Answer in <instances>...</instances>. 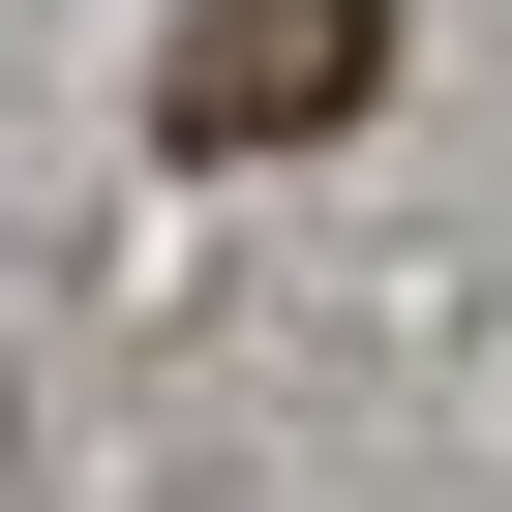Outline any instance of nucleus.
<instances>
[{
    "label": "nucleus",
    "mask_w": 512,
    "mask_h": 512,
    "mask_svg": "<svg viewBox=\"0 0 512 512\" xmlns=\"http://www.w3.org/2000/svg\"><path fill=\"white\" fill-rule=\"evenodd\" d=\"M362 61H392V0H211L181 31V151H302V121H362Z\"/></svg>",
    "instance_id": "obj_1"
}]
</instances>
